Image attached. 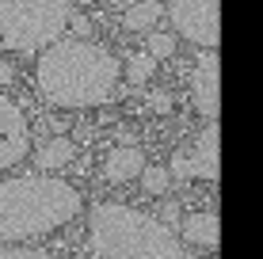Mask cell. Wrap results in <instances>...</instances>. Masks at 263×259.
<instances>
[{"mask_svg": "<svg viewBox=\"0 0 263 259\" xmlns=\"http://www.w3.org/2000/svg\"><path fill=\"white\" fill-rule=\"evenodd\" d=\"M179 236L195 252H217V213L214 210H195L179 217Z\"/></svg>", "mask_w": 263, "mask_h": 259, "instance_id": "obj_9", "label": "cell"}, {"mask_svg": "<svg viewBox=\"0 0 263 259\" xmlns=\"http://www.w3.org/2000/svg\"><path fill=\"white\" fill-rule=\"evenodd\" d=\"M141 168H145V153H141V149L138 145H119V149L107 153L103 175L111 183H130V180H138V175H141Z\"/></svg>", "mask_w": 263, "mask_h": 259, "instance_id": "obj_10", "label": "cell"}, {"mask_svg": "<svg viewBox=\"0 0 263 259\" xmlns=\"http://www.w3.org/2000/svg\"><path fill=\"white\" fill-rule=\"evenodd\" d=\"M69 27V0H0V50H46Z\"/></svg>", "mask_w": 263, "mask_h": 259, "instance_id": "obj_4", "label": "cell"}, {"mask_svg": "<svg viewBox=\"0 0 263 259\" xmlns=\"http://www.w3.org/2000/svg\"><path fill=\"white\" fill-rule=\"evenodd\" d=\"M153 69H157V61H153L149 53H134L130 57V84H145V80L153 76Z\"/></svg>", "mask_w": 263, "mask_h": 259, "instance_id": "obj_15", "label": "cell"}, {"mask_svg": "<svg viewBox=\"0 0 263 259\" xmlns=\"http://www.w3.org/2000/svg\"><path fill=\"white\" fill-rule=\"evenodd\" d=\"M50 130H53V133H65V130H69V122H61V118H50Z\"/></svg>", "mask_w": 263, "mask_h": 259, "instance_id": "obj_21", "label": "cell"}, {"mask_svg": "<svg viewBox=\"0 0 263 259\" xmlns=\"http://www.w3.org/2000/svg\"><path fill=\"white\" fill-rule=\"evenodd\" d=\"M88 244L99 259H187L164 221L122 202H99L88 213Z\"/></svg>", "mask_w": 263, "mask_h": 259, "instance_id": "obj_3", "label": "cell"}, {"mask_svg": "<svg viewBox=\"0 0 263 259\" xmlns=\"http://www.w3.org/2000/svg\"><path fill=\"white\" fill-rule=\"evenodd\" d=\"M179 213H183V210H179V202H164V206H160V221H164V225L172 229V225H179Z\"/></svg>", "mask_w": 263, "mask_h": 259, "instance_id": "obj_17", "label": "cell"}, {"mask_svg": "<svg viewBox=\"0 0 263 259\" xmlns=\"http://www.w3.org/2000/svg\"><path fill=\"white\" fill-rule=\"evenodd\" d=\"M80 259H88V255H80Z\"/></svg>", "mask_w": 263, "mask_h": 259, "instance_id": "obj_23", "label": "cell"}, {"mask_svg": "<svg viewBox=\"0 0 263 259\" xmlns=\"http://www.w3.org/2000/svg\"><path fill=\"white\" fill-rule=\"evenodd\" d=\"M27 153H31L27 118L8 95H0V172H8L12 164H20Z\"/></svg>", "mask_w": 263, "mask_h": 259, "instance_id": "obj_7", "label": "cell"}, {"mask_svg": "<svg viewBox=\"0 0 263 259\" xmlns=\"http://www.w3.org/2000/svg\"><path fill=\"white\" fill-rule=\"evenodd\" d=\"M84 210L80 191L50 175H20L0 183V244H20L69 225Z\"/></svg>", "mask_w": 263, "mask_h": 259, "instance_id": "obj_2", "label": "cell"}, {"mask_svg": "<svg viewBox=\"0 0 263 259\" xmlns=\"http://www.w3.org/2000/svg\"><path fill=\"white\" fill-rule=\"evenodd\" d=\"M88 31H92V23H88L84 15H72V34H77V38H84Z\"/></svg>", "mask_w": 263, "mask_h": 259, "instance_id": "obj_19", "label": "cell"}, {"mask_svg": "<svg viewBox=\"0 0 263 259\" xmlns=\"http://www.w3.org/2000/svg\"><path fill=\"white\" fill-rule=\"evenodd\" d=\"M217 50H206L202 57H198L195 73H191V99L198 107V114H202L206 122L217 118V111H221V80H217Z\"/></svg>", "mask_w": 263, "mask_h": 259, "instance_id": "obj_8", "label": "cell"}, {"mask_svg": "<svg viewBox=\"0 0 263 259\" xmlns=\"http://www.w3.org/2000/svg\"><path fill=\"white\" fill-rule=\"evenodd\" d=\"M145 53H149L153 61H160V57H172V53H176V34H168V31H149Z\"/></svg>", "mask_w": 263, "mask_h": 259, "instance_id": "obj_14", "label": "cell"}, {"mask_svg": "<svg viewBox=\"0 0 263 259\" xmlns=\"http://www.w3.org/2000/svg\"><path fill=\"white\" fill-rule=\"evenodd\" d=\"M77 4H96V0H77Z\"/></svg>", "mask_w": 263, "mask_h": 259, "instance_id": "obj_22", "label": "cell"}, {"mask_svg": "<svg viewBox=\"0 0 263 259\" xmlns=\"http://www.w3.org/2000/svg\"><path fill=\"white\" fill-rule=\"evenodd\" d=\"M72 156H77V145H72L65 133H58V137H50L46 145L34 153V164H39L42 172H53V168H65Z\"/></svg>", "mask_w": 263, "mask_h": 259, "instance_id": "obj_11", "label": "cell"}, {"mask_svg": "<svg viewBox=\"0 0 263 259\" xmlns=\"http://www.w3.org/2000/svg\"><path fill=\"white\" fill-rule=\"evenodd\" d=\"M160 15H164V8H160V0H138V4L126 12V31H153V27L160 23Z\"/></svg>", "mask_w": 263, "mask_h": 259, "instance_id": "obj_12", "label": "cell"}, {"mask_svg": "<svg viewBox=\"0 0 263 259\" xmlns=\"http://www.w3.org/2000/svg\"><path fill=\"white\" fill-rule=\"evenodd\" d=\"M138 180H141V187H145L149 194H164L168 187H172V172H168V168H160V164H157V168H149V164H145Z\"/></svg>", "mask_w": 263, "mask_h": 259, "instance_id": "obj_13", "label": "cell"}, {"mask_svg": "<svg viewBox=\"0 0 263 259\" xmlns=\"http://www.w3.org/2000/svg\"><path fill=\"white\" fill-rule=\"evenodd\" d=\"M149 107H153V111H168V107H172V95H168V92H153V95H149Z\"/></svg>", "mask_w": 263, "mask_h": 259, "instance_id": "obj_18", "label": "cell"}, {"mask_svg": "<svg viewBox=\"0 0 263 259\" xmlns=\"http://www.w3.org/2000/svg\"><path fill=\"white\" fill-rule=\"evenodd\" d=\"M0 259H53V255L39 252V248H0Z\"/></svg>", "mask_w": 263, "mask_h": 259, "instance_id": "obj_16", "label": "cell"}, {"mask_svg": "<svg viewBox=\"0 0 263 259\" xmlns=\"http://www.w3.org/2000/svg\"><path fill=\"white\" fill-rule=\"evenodd\" d=\"M119 57L88 38H58L42 50L34 80L53 107H99L119 88Z\"/></svg>", "mask_w": 263, "mask_h": 259, "instance_id": "obj_1", "label": "cell"}, {"mask_svg": "<svg viewBox=\"0 0 263 259\" xmlns=\"http://www.w3.org/2000/svg\"><path fill=\"white\" fill-rule=\"evenodd\" d=\"M172 180L179 183H191V180H206V183H217L221 175V160H217V118H210L202 126L195 141L179 145L172 153Z\"/></svg>", "mask_w": 263, "mask_h": 259, "instance_id": "obj_5", "label": "cell"}, {"mask_svg": "<svg viewBox=\"0 0 263 259\" xmlns=\"http://www.w3.org/2000/svg\"><path fill=\"white\" fill-rule=\"evenodd\" d=\"M168 19L187 42L202 50H217V42H221L217 0H168Z\"/></svg>", "mask_w": 263, "mask_h": 259, "instance_id": "obj_6", "label": "cell"}, {"mask_svg": "<svg viewBox=\"0 0 263 259\" xmlns=\"http://www.w3.org/2000/svg\"><path fill=\"white\" fill-rule=\"evenodd\" d=\"M12 80H15V65H12V61H0V88L12 84Z\"/></svg>", "mask_w": 263, "mask_h": 259, "instance_id": "obj_20", "label": "cell"}]
</instances>
